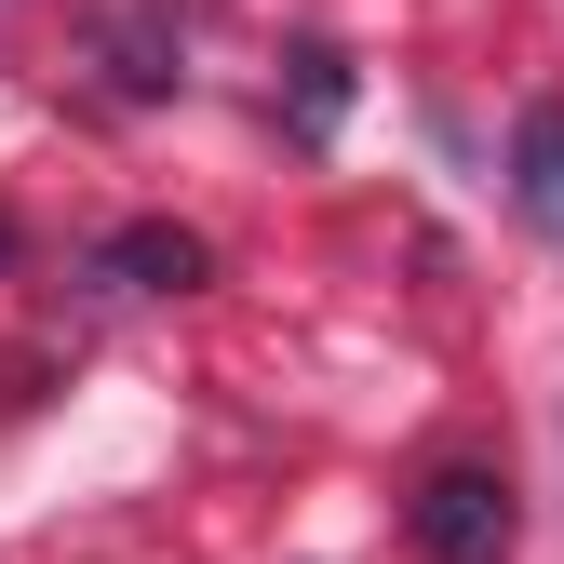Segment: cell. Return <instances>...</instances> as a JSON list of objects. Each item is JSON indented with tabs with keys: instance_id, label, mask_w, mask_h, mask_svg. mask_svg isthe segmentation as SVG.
Here are the masks:
<instances>
[{
	"instance_id": "cell-1",
	"label": "cell",
	"mask_w": 564,
	"mask_h": 564,
	"mask_svg": "<svg viewBox=\"0 0 564 564\" xmlns=\"http://www.w3.org/2000/svg\"><path fill=\"white\" fill-rule=\"evenodd\" d=\"M416 551L431 564H511V484L498 470H431L416 484Z\"/></svg>"
},
{
	"instance_id": "cell-2",
	"label": "cell",
	"mask_w": 564,
	"mask_h": 564,
	"mask_svg": "<svg viewBox=\"0 0 564 564\" xmlns=\"http://www.w3.org/2000/svg\"><path fill=\"white\" fill-rule=\"evenodd\" d=\"M95 269L121 282V296H188V282H202V242H188V229H121Z\"/></svg>"
},
{
	"instance_id": "cell-3",
	"label": "cell",
	"mask_w": 564,
	"mask_h": 564,
	"mask_svg": "<svg viewBox=\"0 0 564 564\" xmlns=\"http://www.w3.org/2000/svg\"><path fill=\"white\" fill-rule=\"evenodd\" d=\"M524 202L564 229V108H538V121H524Z\"/></svg>"
},
{
	"instance_id": "cell-4",
	"label": "cell",
	"mask_w": 564,
	"mask_h": 564,
	"mask_svg": "<svg viewBox=\"0 0 564 564\" xmlns=\"http://www.w3.org/2000/svg\"><path fill=\"white\" fill-rule=\"evenodd\" d=\"M336 108H349V67L336 54H296V134H336Z\"/></svg>"
},
{
	"instance_id": "cell-5",
	"label": "cell",
	"mask_w": 564,
	"mask_h": 564,
	"mask_svg": "<svg viewBox=\"0 0 564 564\" xmlns=\"http://www.w3.org/2000/svg\"><path fill=\"white\" fill-rule=\"evenodd\" d=\"M0 256H14V229H0Z\"/></svg>"
}]
</instances>
